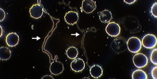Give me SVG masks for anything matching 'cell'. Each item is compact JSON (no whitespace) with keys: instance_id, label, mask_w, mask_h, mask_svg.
<instances>
[{"instance_id":"6da1fadb","label":"cell","mask_w":157,"mask_h":79,"mask_svg":"<svg viewBox=\"0 0 157 79\" xmlns=\"http://www.w3.org/2000/svg\"><path fill=\"white\" fill-rule=\"evenodd\" d=\"M127 48L131 53H138L142 47L140 40L136 37H132L128 39L127 42Z\"/></svg>"},{"instance_id":"7a4b0ae2","label":"cell","mask_w":157,"mask_h":79,"mask_svg":"<svg viewBox=\"0 0 157 79\" xmlns=\"http://www.w3.org/2000/svg\"><path fill=\"white\" fill-rule=\"evenodd\" d=\"M127 43L125 39L123 38H118L114 39L111 43V47L113 50L116 53H120L126 49Z\"/></svg>"},{"instance_id":"3957f363","label":"cell","mask_w":157,"mask_h":79,"mask_svg":"<svg viewBox=\"0 0 157 79\" xmlns=\"http://www.w3.org/2000/svg\"><path fill=\"white\" fill-rule=\"evenodd\" d=\"M157 39L155 35L152 34L146 35L143 37L142 45L147 49H152L157 45Z\"/></svg>"},{"instance_id":"277c9868","label":"cell","mask_w":157,"mask_h":79,"mask_svg":"<svg viewBox=\"0 0 157 79\" xmlns=\"http://www.w3.org/2000/svg\"><path fill=\"white\" fill-rule=\"evenodd\" d=\"M133 61L134 64L137 68L145 67L148 63L147 57L141 53L136 54L133 57Z\"/></svg>"},{"instance_id":"5b68a950","label":"cell","mask_w":157,"mask_h":79,"mask_svg":"<svg viewBox=\"0 0 157 79\" xmlns=\"http://www.w3.org/2000/svg\"><path fill=\"white\" fill-rule=\"evenodd\" d=\"M121 27L115 22H109L105 28L107 34L112 37H117L121 33Z\"/></svg>"},{"instance_id":"8992f818","label":"cell","mask_w":157,"mask_h":79,"mask_svg":"<svg viewBox=\"0 0 157 79\" xmlns=\"http://www.w3.org/2000/svg\"><path fill=\"white\" fill-rule=\"evenodd\" d=\"M97 8L96 2L93 0H84L82 2V9L86 14H91Z\"/></svg>"},{"instance_id":"52a82bcc","label":"cell","mask_w":157,"mask_h":79,"mask_svg":"<svg viewBox=\"0 0 157 79\" xmlns=\"http://www.w3.org/2000/svg\"><path fill=\"white\" fill-rule=\"evenodd\" d=\"M43 12V8L40 4H34L29 9L30 16L33 18H40L42 16Z\"/></svg>"},{"instance_id":"ba28073f","label":"cell","mask_w":157,"mask_h":79,"mask_svg":"<svg viewBox=\"0 0 157 79\" xmlns=\"http://www.w3.org/2000/svg\"><path fill=\"white\" fill-rule=\"evenodd\" d=\"M63 69L64 67L63 63L56 60L53 61L52 63L51 64L50 71L53 75H57L60 74L61 73H63Z\"/></svg>"},{"instance_id":"9c48e42d","label":"cell","mask_w":157,"mask_h":79,"mask_svg":"<svg viewBox=\"0 0 157 79\" xmlns=\"http://www.w3.org/2000/svg\"><path fill=\"white\" fill-rule=\"evenodd\" d=\"M64 18H65V22L68 24L74 25L75 24H76L78 20V14L77 12L71 11L66 14Z\"/></svg>"},{"instance_id":"30bf717a","label":"cell","mask_w":157,"mask_h":79,"mask_svg":"<svg viewBox=\"0 0 157 79\" xmlns=\"http://www.w3.org/2000/svg\"><path fill=\"white\" fill-rule=\"evenodd\" d=\"M19 37L16 33H10L6 37V43L10 47H15L18 44Z\"/></svg>"},{"instance_id":"8fae6325","label":"cell","mask_w":157,"mask_h":79,"mask_svg":"<svg viewBox=\"0 0 157 79\" xmlns=\"http://www.w3.org/2000/svg\"><path fill=\"white\" fill-rule=\"evenodd\" d=\"M85 66L84 61L81 58H76L71 63V69L73 71L76 72H79L83 71Z\"/></svg>"},{"instance_id":"7c38bea8","label":"cell","mask_w":157,"mask_h":79,"mask_svg":"<svg viewBox=\"0 0 157 79\" xmlns=\"http://www.w3.org/2000/svg\"><path fill=\"white\" fill-rule=\"evenodd\" d=\"M90 72L91 75L94 79H99L103 74V69L101 66L98 65H93L90 68Z\"/></svg>"},{"instance_id":"4fadbf2b","label":"cell","mask_w":157,"mask_h":79,"mask_svg":"<svg viewBox=\"0 0 157 79\" xmlns=\"http://www.w3.org/2000/svg\"><path fill=\"white\" fill-rule=\"evenodd\" d=\"M99 19L103 23H107L111 21L113 18L111 12L108 10H105L99 12Z\"/></svg>"},{"instance_id":"5bb4252c","label":"cell","mask_w":157,"mask_h":79,"mask_svg":"<svg viewBox=\"0 0 157 79\" xmlns=\"http://www.w3.org/2000/svg\"><path fill=\"white\" fill-rule=\"evenodd\" d=\"M11 52L10 49L6 47H1L0 48V59L1 61H7L10 59Z\"/></svg>"},{"instance_id":"9a60e30c","label":"cell","mask_w":157,"mask_h":79,"mask_svg":"<svg viewBox=\"0 0 157 79\" xmlns=\"http://www.w3.org/2000/svg\"><path fill=\"white\" fill-rule=\"evenodd\" d=\"M66 54L69 58L74 59L78 55V51L76 47H69L66 51Z\"/></svg>"},{"instance_id":"2e32d148","label":"cell","mask_w":157,"mask_h":79,"mask_svg":"<svg viewBox=\"0 0 157 79\" xmlns=\"http://www.w3.org/2000/svg\"><path fill=\"white\" fill-rule=\"evenodd\" d=\"M132 79H147V74L143 70L137 69L133 72L132 74Z\"/></svg>"},{"instance_id":"e0dca14e","label":"cell","mask_w":157,"mask_h":79,"mask_svg":"<svg viewBox=\"0 0 157 79\" xmlns=\"http://www.w3.org/2000/svg\"><path fill=\"white\" fill-rule=\"evenodd\" d=\"M150 60L153 64L157 65V49H154L151 53Z\"/></svg>"},{"instance_id":"ac0fdd59","label":"cell","mask_w":157,"mask_h":79,"mask_svg":"<svg viewBox=\"0 0 157 79\" xmlns=\"http://www.w3.org/2000/svg\"><path fill=\"white\" fill-rule=\"evenodd\" d=\"M151 13L153 16L155 18L157 17V3L155 2V3L153 4V6L151 7Z\"/></svg>"},{"instance_id":"d6986e66","label":"cell","mask_w":157,"mask_h":79,"mask_svg":"<svg viewBox=\"0 0 157 79\" xmlns=\"http://www.w3.org/2000/svg\"><path fill=\"white\" fill-rule=\"evenodd\" d=\"M157 67L155 66L153 68V69H152V71H151V75H152V77L153 79H157Z\"/></svg>"},{"instance_id":"ffe728a7","label":"cell","mask_w":157,"mask_h":79,"mask_svg":"<svg viewBox=\"0 0 157 79\" xmlns=\"http://www.w3.org/2000/svg\"><path fill=\"white\" fill-rule=\"evenodd\" d=\"M0 12H1V17H0V21L2 22V20H4L5 16H6V13L4 10H2V9H0Z\"/></svg>"},{"instance_id":"44dd1931","label":"cell","mask_w":157,"mask_h":79,"mask_svg":"<svg viewBox=\"0 0 157 79\" xmlns=\"http://www.w3.org/2000/svg\"><path fill=\"white\" fill-rule=\"evenodd\" d=\"M124 1L125 3H127V4H131L133 3H134V2H135V1H136V0H132V1H129V0H128H128H124Z\"/></svg>"},{"instance_id":"7402d4cb","label":"cell","mask_w":157,"mask_h":79,"mask_svg":"<svg viewBox=\"0 0 157 79\" xmlns=\"http://www.w3.org/2000/svg\"><path fill=\"white\" fill-rule=\"evenodd\" d=\"M0 30H1V33H0V37H2V29L1 26H0Z\"/></svg>"}]
</instances>
